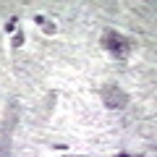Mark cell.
I'll list each match as a JSON object with an SVG mask.
<instances>
[{
    "label": "cell",
    "mask_w": 157,
    "mask_h": 157,
    "mask_svg": "<svg viewBox=\"0 0 157 157\" xmlns=\"http://www.w3.org/2000/svg\"><path fill=\"white\" fill-rule=\"evenodd\" d=\"M102 47H105L107 52H113L115 58H126L128 55V42H126V37L123 34H118V32H113V29H107L105 34H102Z\"/></svg>",
    "instance_id": "cell-1"
},
{
    "label": "cell",
    "mask_w": 157,
    "mask_h": 157,
    "mask_svg": "<svg viewBox=\"0 0 157 157\" xmlns=\"http://www.w3.org/2000/svg\"><path fill=\"white\" fill-rule=\"evenodd\" d=\"M102 97H105V105L107 107H123L126 105V94L118 86H107L105 92H102Z\"/></svg>",
    "instance_id": "cell-2"
}]
</instances>
